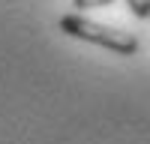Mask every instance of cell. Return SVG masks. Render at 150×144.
<instances>
[{
	"label": "cell",
	"instance_id": "cell-3",
	"mask_svg": "<svg viewBox=\"0 0 150 144\" xmlns=\"http://www.w3.org/2000/svg\"><path fill=\"white\" fill-rule=\"evenodd\" d=\"M108 3H114V0H72L75 9H96V6H108Z\"/></svg>",
	"mask_w": 150,
	"mask_h": 144
},
{
	"label": "cell",
	"instance_id": "cell-2",
	"mask_svg": "<svg viewBox=\"0 0 150 144\" xmlns=\"http://www.w3.org/2000/svg\"><path fill=\"white\" fill-rule=\"evenodd\" d=\"M135 18H150V0H126Z\"/></svg>",
	"mask_w": 150,
	"mask_h": 144
},
{
	"label": "cell",
	"instance_id": "cell-1",
	"mask_svg": "<svg viewBox=\"0 0 150 144\" xmlns=\"http://www.w3.org/2000/svg\"><path fill=\"white\" fill-rule=\"evenodd\" d=\"M60 33L72 36V39H84V42H93V45H102L114 54H135L138 51V39L126 30H117V27H108V24H99L90 21L84 15H63L60 18Z\"/></svg>",
	"mask_w": 150,
	"mask_h": 144
}]
</instances>
